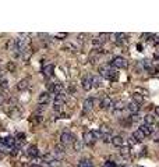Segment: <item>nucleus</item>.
Here are the masks:
<instances>
[{"mask_svg":"<svg viewBox=\"0 0 159 167\" xmlns=\"http://www.w3.org/2000/svg\"><path fill=\"white\" fill-rule=\"evenodd\" d=\"M74 135L73 134H70V132H63L62 135H60V143H62L63 146H70V145H73L74 143Z\"/></svg>","mask_w":159,"mask_h":167,"instance_id":"nucleus-1","label":"nucleus"},{"mask_svg":"<svg viewBox=\"0 0 159 167\" xmlns=\"http://www.w3.org/2000/svg\"><path fill=\"white\" fill-rule=\"evenodd\" d=\"M110 64H112L113 67H116V68H127V65H128V61H127L124 57H120V56H117V57L113 58Z\"/></svg>","mask_w":159,"mask_h":167,"instance_id":"nucleus-2","label":"nucleus"},{"mask_svg":"<svg viewBox=\"0 0 159 167\" xmlns=\"http://www.w3.org/2000/svg\"><path fill=\"white\" fill-rule=\"evenodd\" d=\"M81 85L85 91H89L91 88H92V77L91 75H85L83 77V80H81Z\"/></svg>","mask_w":159,"mask_h":167,"instance_id":"nucleus-3","label":"nucleus"},{"mask_svg":"<svg viewBox=\"0 0 159 167\" xmlns=\"http://www.w3.org/2000/svg\"><path fill=\"white\" fill-rule=\"evenodd\" d=\"M96 141L94 137V131H88V132H85L84 134V143H88V145H92L94 142Z\"/></svg>","mask_w":159,"mask_h":167,"instance_id":"nucleus-4","label":"nucleus"},{"mask_svg":"<svg viewBox=\"0 0 159 167\" xmlns=\"http://www.w3.org/2000/svg\"><path fill=\"white\" fill-rule=\"evenodd\" d=\"M140 131L147 137V135L154 134V127H152V125H148V124H142V125H140Z\"/></svg>","mask_w":159,"mask_h":167,"instance_id":"nucleus-5","label":"nucleus"},{"mask_svg":"<svg viewBox=\"0 0 159 167\" xmlns=\"http://www.w3.org/2000/svg\"><path fill=\"white\" fill-rule=\"evenodd\" d=\"M38 102H39V105H47V103L50 102V95L47 93V92L41 93L39 98H38Z\"/></svg>","mask_w":159,"mask_h":167,"instance_id":"nucleus-6","label":"nucleus"},{"mask_svg":"<svg viewBox=\"0 0 159 167\" xmlns=\"http://www.w3.org/2000/svg\"><path fill=\"white\" fill-rule=\"evenodd\" d=\"M112 105H113V102L110 98H103L101 100V109L102 110H109L112 107Z\"/></svg>","mask_w":159,"mask_h":167,"instance_id":"nucleus-7","label":"nucleus"},{"mask_svg":"<svg viewBox=\"0 0 159 167\" xmlns=\"http://www.w3.org/2000/svg\"><path fill=\"white\" fill-rule=\"evenodd\" d=\"M95 106V100L92 98H88L84 100V112H89L92 110V107Z\"/></svg>","mask_w":159,"mask_h":167,"instance_id":"nucleus-8","label":"nucleus"},{"mask_svg":"<svg viewBox=\"0 0 159 167\" xmlns=\"http://www.w3.org/2000/svg\"><path fill=\"white\" fill-rule=\"evenodd\" d=\"M112 143L116 148H122V146H124V139L120 135H116V137H112Z\"/></svg>","mask_w":159,"mask_h":167,"instance_id":"nucleus-9","label":"nucleus"},{"mask_svg":"<svg viewBox=\"0 0 159 167\" xmlns=\"http://www.w3.org/2000/svg\"><path fill=\"white\" fill-rule=\"evenodd\" d=\"M54 153H56V159H62V156L64 155V146L62 143L54 146Z\"/></svg>","mask_w":159,"mask_h":167,"instance_id":"nucleus-10","label":"nucleus"},{"mask_svg":"<svg viewBox=\"0 0 159 167\" xmlns=\"http://www.w3.org/2000/svg\"><path fill=\"white\" fill-rule=\"evenodd\" d=\"M127 109H128V112H130L131 114H137V113L140 112V106H138L137 103L131 102V103H128V105H127Z\"/></svg>","mask_w":159,"mask_h":167,"instance_id":"nucleus-11","label":"nucleus"},{"mask_svg":"<svg viewBox=\"0 0 159 167\" xmlns=\"http://www.w3.org/2000/svg\"><path fill=\"white\" fill-rule=\"evenodd\" d=\"M28 85H29V81L27 78H24V80H21L17 84V89L18 91H25L27 88H28Z\"/></svg>","mask_w":159,"mask_h":167,"instance_id":"nucleus-12","label":"nucleus"},{"mask_svg":"<svg viewBox=\"0 0 159 167\" xmlns=\"http://www.w3.org/2000/svg\"><path fill=\"white\" fill-rule=\"evenodd\" d=\"M27 153H28L29 156L36 157L38 155H39V150H38V148H36L35 145H29L28 146V150H27Z\"/></svg>","mask_w":159,"mask_h":167,"instance_id":"nucleus-13","label":"nucleus"},{"mask_svg":"<svg viewBox=\"0 0 159 167\" xmlns=\"http://www.w3.org/2000/svg\"><path fill=\"white\" fill-rule=\"evenodd\" d=\"M131 137H133V138L135 139V141H137V142H142V141H144V138H145V135L142 134V132H141V131H140V130L134 131V132H133V135H131Z\"/></svg>","mask_w":159,"mask_h":167,"instance_id":"nucleus-14","label":"nucleus"},{"mask_svg":"<svg viewBox=\"0 0 159 167\" xmlns=\"http://www.w3.org/2000/svg\"><path fill=\"white\" fill-rule=\"evenodd\" d=\"M42 160H44V162H46V163H53V162H57V160H56V157H54L53 155H50V153H45L44 156H42Z\"/></svg>","mask_w":159,"mask_h":167,"instance_id":"nucleus-15","label":"nucleus"},{"mask_svg":"<svg viewBox=\"0 0 159 167\" xmlns=\"http://www.w3.org/2000/svg\"><path fill=\"white\" fill-rule=\"evenodd\" d=\"M83 146H84V142L80 141V139H76L74 143H73V148H74L76 152H81V150H83Z\"/></svg>","mask_w":159,"mask_h":167,"instance_id":"nucleus-16","label":"nucleus"},{"mask_svg":"<svg viewBox=\"0 0 159 167\" xmlns=\"http://www.w3.org/2000/svg\"><path fill=\"white\" fill-rule=\"evenodd\" d=\"M133 102L137 103V105L140 106L142 102H144V96H142V95H140V93H134L133 95Z\"/></svg>","mask_w":159,"mask_h":167,"instance_id":"nucleus-17","label":"nucleus"},{"mask_svg":"<svg viewBox=\"0 0 159 167\" xmlns=\"http://www.w3.org/2000/svg\"><path fill=\"white\" fill-rule=\"evenodd\" d=\"M3 142L6 143V146H8V148H14V145H15V139L13 138V137H7L6 139H3Z\"/></svg>","mask_w":159,"mask_h":167,"instance_id":"nucleus-18","label":"nucleus"},{"mask_svg":"<svg viewBox=\"0 0 159 167\" xmlns=\"http://www.w3.org/2000/svg\"><path fill=\"white\" fill-rule=\"evenodd\" d=\"M98 71H99V75H101L102 78H106V77H108V73H109V68L106 65H101Z\"/></svg>","mask_w":159,"mask_h":167,"instance_id":"nucleus-19","label":"nucleus"},{"mask_svg":"<svg viewBox=\"0 0 159 167\" xmlns=\"http://www.w3.org/2000/svg\"><path fill=\"white\" fill-rule=\"evenodd\" d=\"M53 70H54L53 64H47L46 67H45V68H44V73H45V75H46V77H52V74H53Z\"/></svg>","mask_w":159,"mask_h":167,"instance_id":"nucleus-20","label":"nucleus"},{"mask_svg":"<svg viewBox=\"0 0 159 167\" xmlns=\"http://www.w3.org/2000/svg\"><path fill=\"white\" fill-rule=\"evenodd\" d=\"M108 80H110V81H116L117 78H119V74L116 73L115 70H109V73H108V77H106Z\"/></svg>","mask_w":159,"mask_h":167,"instance_id":"nucleus-21","label":"nucleus"},{"mask_svg":"<svg viewBox=\"0 0 159 167\" xmlns=\"http://www.w3.org/2000/svg\"><path fill=\"white\" fill-rule=\"evenodd\" d=\"M144 121H145V124L152 125V124L155 123V117H154V114H147V116L144 117Z\"/></svg>","mask_w":159,"mask_h":167,"instance_id":"nucleus-22","label":"nucleus"},{"mask_svg":"<svg viewBox=\"0 0 159 167\" xmlns=\"http://www.w3.org/2000/svg\"><path fill=\"white\" fill-rule=\"evenodd\" d=\"M7 88H8V80L3 77V78L0 80V91H6Z\"/></svg>","mask_w":159,"mask_h":167,"instance_id":"nucleus-23","label":"nucleus"},{"mask_svg":"<svg viewBox=\"0 0 159 167\" xmlns=\"http://www.w3.org/2000/svg\"><path fill=\"white\" fill-rule=\"evenodd\" d=\"M112 106L115 107L116 110H122V109H124V107H126V105H124L123 100H116V102L113 103Z\"/></svg>","mask_w":159,"mask_h":167,"instance_id":"nucleus-24","label":"nucleus"},{"mask_svg":"<svg viewBox=\"0 0 159 167\" xmlns=\"http://www.w3.org/2000/svg\"><path fill=\"white\" fill-rule=\"evenodd\" d=\"M102 85V81H101V77H92V87L95 88H99Z\"/></svg>","mask_w":159,"mask_h":167,"instance_id":"nucleus-25","label":"nucleus"},{"mask_svg":"<svg viewBox=\"0 0 159 167\" xmlns=\"http://www.w3.org/2000/svg\"><path fill=\"white\" fill-rule=\"evenodd\" d=\"M120 155L124 157L128 156V155H130V146H122V148H120Z\"/></svg>","mask_w":159,"mask_h":167,"instance_id":"nucleus-26","label":"nucleus"},{"mask_svg":"<svg viewBox=\"0 0 159 167\" xmlns=\"http://www.w3.org/2000/svg\"><path fill=\"white\" fill-rule=\"evenodd\" d=\"M78 167H94V164H92V162H89V160H80L78 163Z\"/></svg>","mask_w":159,"mask_h":167,"instance_id":"nucleus-27","label":"nucleus"},{"mask_svg":"<svg viewBox=\"0 0 159 167\" xmlns=\"http://www.w3.org/2000/svg\"><path fill=\"white\" fill-rule=\"evenodd\" d=\"M6 70H7L8 73H14L15 71V63L14 61H8L6 64Z\"/></svg>","mask_w":159,"mask_h":167,"instance_id":"nucleus-28","label":"nucleus"},{"mask_svg":"<svg viewBox=\"0 0 159 167\" xmlns=\"http://www.w3.org/2000/svg\"><path fill=\"white\" fill-rule=\"evenodd\" d=\"M8 150H10V148L6 146V143L3 142V139H0V152H8Z\"/></svg>","mask_w":159,"mask_h":167,"instance_id":"nucleus-29","label":"nucleus"},{"mask_svg":"<svg viewBox=\"0 0 159 167\" xmlns=\"http://www.w3.org/2000/svg\"><path fill=\"white\" fill-rule=\"evenodd\" d=\"M102 43H103V39H101V38H95V39H92V45H94V46H101Z\"/></svg>","mask_w":159,"mask_h":167,"instance_id":"nucleus-30","label":"nucleus"},{"mask_svg":"<svg viewBox=\"0 0 159 167\" xmlns=\"http://www.w3.org/2000/svg\"><path fill=\"white\" fill-rule=\"evenodd\" d=\"M99 132H101L102 135H108V134H110V128H109V127H105V125H103V127L99 130Z\"/></svg>","mask_w":159,"mask_h":167,"instance_id":"nucleus-31","label":"nucleus"},{"mask_svg":"<svg viewBox=\"0 0 159 167\" xmlns=\"http://www.w3.org/2000/svg\"><path fill=\"white\" fill-rule=\"evenodd\" d=\"M102 141L105 142V143H109V142H112V135H110V134L102 135Z\"/></svg>","mask_w":159,"mask_h":167,"instance_id":"nucleus-32","label":"nucleus"},{"mask_svg":"<svg viewBox=\"0 0 159 167\" xmlns=\"http://www.w3.org/2000/svg\"><path fill=\"white\" fill-rule=\"evenodd\" d=\"M64 49H66V50H69V52H74V50H76V46H74V45L67 43V45H64Z\"/></svg>","mask_w":159,"mask_h":167,"instance_id":"nucleus-33","label":"nucleus"},{"mask_svg":"<svg viewBox=\"0 0 159 167\" xmlns=\"http://www.w3.org/2000/svg\"><path fill=\"white\" fill-rule=\"evenodd\" d=\"M35 117V118H31V121H32V123H41V121L44 120V118H42V116H34Z\"/></svg>","mask_w":159,"mask_h":167,"instance_id":"nucleus-34","label":"nucleus"},{"mask_svg":"<svg viewBox=\"0 0 159 167\" xmlns=\"http://www.w3.org/2000/svg\"><path fill=\"white\" fill-rule=\"evenodd\" d=\"M46 88H47V91H49V92L54 93V84H47V85H46Z\"/></svg>","mask_w":159,"mask_h":167,"instance_id":"nucleus-35","label":"nucleus"},{"mask_svg":"<svg viewBox=\"0 0 159 167\" xmlns=\"http://www.w3.org/2000/svg\"><path fill=\"white\" fill-rule=\"evenodd\" d=\"M45 109H46V105H38V109H36V112H44Z\"/></svg>","mask_w":159,"mask_h":167,"instance_id":"nucleus-36","label":"nucleus"},{"mask_svg":"<svg viewBox=\"0 0 159 167\" xmlns=\"http://www.w3.org/2000/svg\"><path fill=\"white\" fill-rule=\"evenodd\" d=\"M130 120L131 121H138V120H140V117H138L137 114H131V116H130Z\"/></svg>","mask_w":159,"mask_h":167,"instance_id":"nucleus-37","label":"nucleus"},{"mask_svg":"<svg viewBox=\"0 0 159 167\" xmlns=\"http://www.w3.org/2000/svg\"><path fill=\"white\" fill-rule=\"evenodd\" d=\"M103 167H117L115 163H112V162H106L105 164H103Z\"/></svg>","mask_w":159,"mask_h":167,"instance_id":"nucleus-38","label":"nucleus"},{"mask_svg":"<svg viewBox=\"0 0 159 167\" xmlns=\"http://www.w3.org/2000/svg\"><path fill=\"white\" fill-rule=\"evenodd\" d=\"M128 142H130V145H135V143H137V141H135L133 137H130V138H128Z\"/></svg>","mask_w":159,"mask_h":167,"instance_id":"nucleus-39","label":"nucleus"},{"mask_svg":"<svg viewBox=\"0 0 159 167\" xmlns=\"http://www.w3.org/2000/svg\"><path fill=\"white\" fill-rule=\"evenodd\" d=\"M85 36H87L85 33H80V35H78V39H80V40H84L83 38H85Z\"/></svg>","mask_w":159,"mask_h":167,"instance_id":"nucleus-40","label":"nucleus"},{"mask_svg":"<svg viewBox=\"0 0 159 167\" xmlns=\"http://www.w3.org/2000/svg\"><path fill=\"white\" fill-rule=\"evenodd\" d=\"M67 33H57V38H66Z\"/></svg>","mask_w":159,"mask_h":167,"instance_id":"nucleus-41","label":"nucleus"},{"mask_svg":"<svg viewBox=\"0 0 159 167\" xmlns=\"http://www.w3.org/2000/svg\"><path fill=\"white\" fill-rule=\"evenodd\" d=\"M69 91L70 92H76V87H74V85H71V87L69 88Z\"/></svg>","mask_w":159,"mask_h":167,"instance_id":"nucleus-42","label":"nucleus"},{"mask_svg":"<svg viewBox=\"0 0 159 167\" xmlns=\"http://www.w3.org/2000/svg\"><path fill=\"white\" fill-rule=\"evenodd\" d=\"M155 113H156V116H159V106L155 107Z\"/></svg>","mask_w":159,"mask_h":167,"instance_id":"nucleus-43","label":"nucleus"},{"mask_svg":"<svg viewBox=\"0 0 159 167\" xmlns=\"http://www.w3.org/2000/svg\"><path fill=\"white\" fill-rule=\"evenodd\" d=\"M31 167H42L41 164H31Z\"/></svg>","mask_w":159,"mask_h":167,"instance_id":"nucleus-44","label":"nucleus"},{"mask_svg":"<svg viewBox=\"0 0 159 167\" xmlns=\"http://www.w3.org/2000/svg\"><path fill=\"white\" fill-rule=\"evenodd\" d=\"M155 141H159V134L155 135Z\"/></svg>","mask_w":159,"mask_h":167,"instance_id":"nucleus-45","label":"nucleus"},{"mask_svg":"<svg viewBox=\"0 0 159 167\" xmlns=\"http://www.w3.org/2000/svg\"><path fill=\"white\" fill-rule=\"evenodd\" d=\"M2 78H3V71L0 70V80H2Z\"/></svg>","mask_w":159,"mask_h":167,"instance_id":"nucleus-46","label":"nucleus"}]
</instances>
